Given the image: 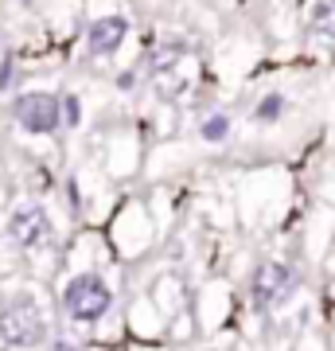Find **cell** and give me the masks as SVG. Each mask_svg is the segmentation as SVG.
<instances>
[{"mask_svg":"<svg viewBox=\"0 0 335 351\" xmlns=\"http://www.w3.org/2000/svg\"><path fill=\"white\" fill-rule=\"evenodd\" d=\"M62 304H66L71 320H78V324H94V320H101V316L110 313L113 293H110V285H106L98 274H78L75 281L66 285V293H62Z\"/></svg>","mask_w":335,"mask_h":351,"instance_id":"6da1fadb","label":"cell"},{"mask_svg":"<svg viewBox=\"0 0 335 351\" xmlns=\"http://www.w3.org/2000/svg\"><path fill=\"white\" fill-rule=\"evenodd\" d=\"M0 339L8 348H39L47 339V324L32 301H12L0 313Z\"/></svg>","mask_w":335,"mask_h":351,"instance_id":"7a4b0ae2","label":"cell"},{"mask_svg":"<svg viewBox=\"0 0 335 351\" xmlns=\"http://www.w3.org/2000/svg\"><path fill=\"white\" fill-rule=\"evenodd\" d=\"M293 289H297V274H293V265L285 262H261L249 277V297L258 308H277V304H285L293 297Z\"/></svg>","mask_w":335,"mask_h":351,"instance_id":"3957f363","label":"cell"},{"mask_svg":"<svg viewBox=\"0 0 335 351\" xmlns=\"http://www.w3.org/2000/svg\"><path fill=\"white\" fill-rule=\"evenodd\" d=\"M12 113L27 133H55L62 117V101L55 94H43V90H27L12 101Z\"/></svg>","mask_w":335,"mask_h":351,"instance_id":"277c9868","label":"cell"},{"mask_svg":"<svg viewBox=\"0 0 335 351\" xmlns=\"http://www.w3.org/2000/svg\"><path fill=\"white\" fill-rule=\"evenodd\" d=\"M51 230V219L47 211L39 207V203H24V207H16V215L8 219V234H12L16 246H39V242L47 239Z\"/></svg>","mask_w":335,"mask_h":351,"instance_id":"5b68a950","label":"cell"},{"mask_svg":"<svg viewBox=\"0 0 335 351\" xmlns=\"http://www.w3.org/2000/svg\"><path fill=\"white\" fill-rule=\"evenodd\" d=\"M129 36V20L125 16H98V20H90L86 27V51L90 55H113V51L125 43Z\"/></svg>","mask_w":335,"mask_h":351,"instance_id":"8992f818","label":"cell"},{"mask_svg":"<svg viewBox=\"0 0 335 351\" xmlns=\"http://www.w3.org/2000/svg\"><path fill=\"white\" fill-rule=\"evenodd\" d=\"M312 32L335 39V0H320V4L312 8Z\"/></svg>","mask_w":335,"mask_h":351,"instance_id":"52a82bcc","label":"cell"},{"mask_svg":"<svg viewBox=\"0 0 335 351\" xmlns=\"http://www.w3.org/2000/svg\"><path fill=\"white\" fill-rule=\"evenodd\" d=\"M184 55H187L184 43H160V47L149 55V63H152V71H172V66L179 63Z\"/></svg>","mask_w":335,"mask_h":351,"instance_id":"ba28073f","label":"cell"},{"mask_svg":"<svg viewBox=\"0 0 335 351\" xmlns=\"http://www.w3.org/2000/svg\"><path fill=\"white\" fill-rule=\"evenodd\" d=\"M199 137L211 141V145L226 141V137H230V117H226V113H214V117H207V121H203V129H199Z\"/></svg>","mask_w":335,"mask_h":351,"instance_id":"9c48e42d","label":"cell"},{"mask_svg":"<svg viewBox=\"0 0 335 351\" xmlns=\"http://www.w3.org/2000/svg\"><path fill=\"white\" fill-rule=\"evenodd\" d=\"M281 113H285V98H281V94H269V98H261L253 117H258V121H277Z\"/></svg>","mask_w":335,"mask_h":351,"instance_id":"30bf717a","label":"cell"},{"mask_svg":"<svg viewBox=\"0 0 335 351\" xmlns=\"http://www.w3.org/2000/svg\"><path fill=\"white\" fill-rule=\"evenodd\" d=\"M62 110H66V121H78V101L75 98H62Z\"/></svg>","mask_w":335,"mask_h":351,"instance_id":"8fae6325","label":"cell"},{"mask_svg":"<svg viewBox=\"0 0 335 351\" xmlns=\"http://www.w3.org/2000/svg\"><path fill=\"white\" fill-rule=\"evenodd\" d=\"M55 351H75V348H71V343H55Z\"/></svg>","mask_w":335,"mask_h":351,"instance_id":"7c38bea8","label":"cell"},{"mask_svg":"<svg viewBox=\"0 0 335 351\" xmlns=\"http://www.w3.org/2000/svg\"><path fill=\"white\" fill-rule=\"evenodd\" d=\"M24 4H32V0H24Z\"/></svg>","mask_w":335,"mask_h":351,"instance_id":"4fadbf2b","label":"cell"}]
</instances>
